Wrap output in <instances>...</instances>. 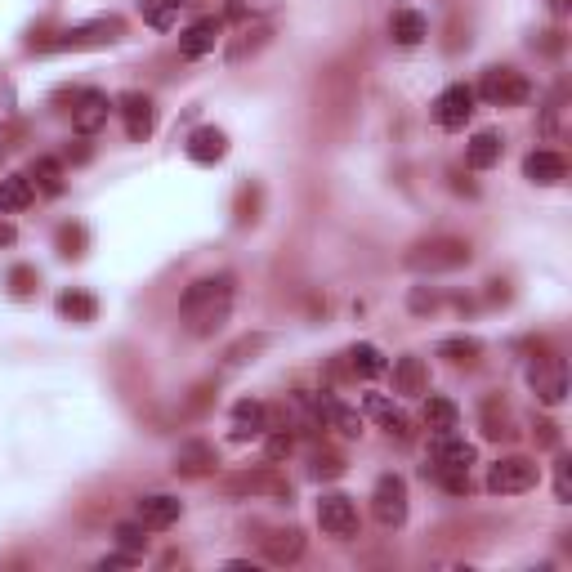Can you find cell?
Here are the masks:
<instances>
[{
	"mask_svg": "<svg viewBox=\"0 0 572 572\" xmlns=\"http://www.w3.org/2000/svg\"><path fill=\"white\" fill-rule=\"evenodd\" d=\"M340 470H345V465H340V456H318V461H313V474H318V479H336Z\"/></svg>",
	"mask_w": 572,
	"mask_h": 572,
	"instance_id": "cell-32",
	"label": "cell"
},
{
	"mask_svg": "<svg viewBox=\"0 0 572 572\" xmlns=\"http://www.w3.org/2000/svg\"><path fill=\"white\" fill-rule=\"evenodd\" d=\"M537 479H541L537 461H528V456H501L488 470V492H497V497H519V492L537 488Z\"/></svg>",
	"mask_w": 572,
	"mask_h": 572,
	"instance_id": "cell-2",
	"label": "cell"
},
{
	"mask_svg": "<svg viewBox=\"0 0 572 572\" xmlns=\"http://www.w3.org/2000/svg\"><path fill=\"white\" fill-rule=\"evenodd\" d=\"M179 514H184V501L166 497V492L139 501V523H143V528H157L161 532V528H170V523H179Z\"/></svg>",
	"mask_w": 572,
	"mask_h": 572,
	"instance_id": "cell-11",
	"label": "cell"
},
{
	"mask_svg": "<svg viewBox=\"0 0 572 572\" xmlns=\"http://www.w3.org/2000/svg\"><path fill=\"white\" fill-rule=\"evenodd\" d=\"M371 514L385 528H403L407 523V483L398 474H380L376 492H371Z\"/></svg>",
	"mask_w": 572,
	"mask_h": 572,
	"instance_id": "cell-6",
	"label": "cell"
},
{
	"mask_svg": "<svg viewBox=\"0 0 572 572\" xmlns=\"http://www.w3.org/2000/svg\"><path fill=\"white\" fill-rule=\"evenodd\" d=\"M389 36H394L398 45H421L429 36V23L421 9H398L394 18H389Z\"/></svg>",
	"mask_w": 572,
	"mask_h": 572,
	"instance_id": "cell-20",
	"label": "cell"
},
{
	"mask_svg": "<svg viewBox=\"0 0 572 572\" xmlns=\"http://www.w3.org/2000/svg\"><path fill=\"white\" fill-rule=\"evenodd\" d=\"M117 112H121V121H126V135L135 143H143L152 135V126H157V108H152V99H148V94H139V90L121 94Z\"/></svg>",
	"mask_w": 572,
	"mask_h": 572,
	"instance_id": "cell-9",
	"label": "cell"
},
{
	"mask_svg": "<svg viewBox=\"0 0 572 572\" xmlns=\"http://www.w3.org/2000/svg\"><path fill=\"white\" fill-rule=\"evenodd\" d=\"M14 117V90H9V81H0V126Z\"/></svg>",
	"mask_w": 572,
	"mask_h": 572,
	"instance_id": "cell-34",
	"label": "cell"
},
{
	"mask_svg": "<svg viewBox=\"0 0 572 572\" xmlns=\"http://www.w3.org/2000/svg\"><path fill=\"white\" fill-rule=\"evenodd\" d=\"M523 175L532 179V184H564V175H568V161L559 157V152H532L528 161H523Z\"/></svg>",
	"mask_w": 572,
	"mask_h": 572,
	"instance_id": "cell-18",
	"label": "cell"
},
{
	"mask_svg": "<svg viewBox=\"0 0 572 572\" xmlns=\"http://www.w3.org/2000/svg\"><path fill=\"white\" fill-rule=\"evenodd\" d=\"M474 461H479L474 443H465V438H456V434L434 438V465H443V470H470Z\"/></svg>",
	"mask_w": 572,
	"mask_h": 572,
	"instance_id": "cell-15",
	"label": "cell"
},
{
	"mask_svg": "<svg viewBox=\"0 0 572 572\" xmlns=\"http://www.w3.org/2000/svg\"><path fill=\"white\" fill-rule=\"evenodd\" d=\"M349 367H354L358 376H385L389 362H385V354H380L376 345H354V349H349Z\"/></svg>",
	"mask_w": 572,
	"mask_h": 572,
	"instance_id": "cell-25",
	"label": "cell"
},
{
	"mask_svg": "<svg viewBox=\"0 0 572 572\" xmlns=\"http://www.w3.org/2000/svg\"><path fill=\"white\" fill-rule=\"evenodd\" d=\"M456 425H461V407H456L452 398L429 394L425 398V429H429V434H434V438L456 434Z\"/></svg>",
	"mask_w": 572,
	"mask_h": 572,
	"instance_id": "cell-17",
	"label": "cell"
},
{
	"mask_svg": "<svg viewBox=\"0 0 572 572\" xmlns=\"http://www.w3.org/2000/svg\"><path fill=\"white\" fill-rule=\"evenodd\" d=\"M394 394L403 398H416V394H429V371H425V358L407 354L394 362Z\"/></svg>",
	"mask_w": 572,
	"mask_h": 572,
	"instance_id": "cell-12",
	"label": "cell"
},
{
	"mask_svg": "<svg viewBox=\"0 0 572 572\" xmlns=\"http://www.w3.org/2000/svg\"><path fill=\"white\" fill-rule=\"evenodd\" d=\"M550 5H555V9H564V5H568V0H550Z\"/></svg>",
	"mask_w": 572,
	"mask_h": 572,
	"instance_id": "cell-38",
	"label": "cell"
},
{
	"mask_svg": "<svg viewBox=\"0 0 572 572\" xmlns=\"http://www.w3.org/2000/svg\"><path fill=\"white\" fill-rule=\"evenodd\" d=\"M555 492H559V501H572V474H568V461H559V470H555Z\"/></svg>",
	"mask_w": 572,
	"mask_h": 572,
	"instance_id": "cell-33",
	"label": "cell"
},
{
	"mask_svg": "<svg viewBox=\"0 0 572 572\" xmlns=\"http://www.w3.org/2000/svg\"><path fill=\"white\" fill-rule=\"evenodd\" d=\"M143 532H148V528H143V523H121V528H117L121 550H135V555H139V550L148 546V537H143Z\"/></svg>",
	"mask_w": 572,
	"mask_h": 572,
	"instance_id": "cell-31",
	"label": "cell"
},
{
	"mask_svg": "<svg viewBox=\"0 0 572 572\" xmlns=\"http://www.w3.org/2000/svg\"><path fill=\"white\" fill-rule=\"evenodd\" d=\"M474 99H479V94H474L470 85H447L434 103V121L443 130H465L474 117Z\"/></svg>",
	"mask_w": 572,
	"mask_h": 572,
	"instance_id": "cell-7",
	"label": "cell"
},
{
	"mask_svg": "<svg viewBox=\"0 0 572 572\" xmlns=\"http://www.w3.org/2000/svg\"><path fill=\"white\" fill-rule=\"evenodd\" d=\"M108 112H112V99L103 90H76L72 94V126L81 135H99L108 126Z\"/></svg>",
	"mask_w": 572,
	"mask_h": 572,
	"instance_id": "cell-8",
	"label": "cell"
},
{
	"mask_svg": "<svg viewBox=\"0 0 572 572\" xmlns=\"http://www.w3.org/2000/svg\"><path fill=\"white\" fill-rule=\"evenodd\" d=\"M179 313H184V327L193 336H215L219 327L233 313V278L228 273H215V278H197L179 300Z\"/></svg>",
	"mask_w": 572,
	"mask_h": 572,
	"instance_id": "cell-1",
	"label": "cell"
},
{
	"mask_svg": "<svg viewBox=\"0 0 572 572\" xmlns=\"http://www.w3.org/2000/svg\"><path fill=\"white\" fill-rule=\"evenodd\" d=\"M14 224H5V219H0V246H14Z\"/></svg>",
	"mask_w": 572,
	"mask_h": 572,
	"instance_id": "cell-37",
	"label": "cell"
},
{
	"mask_svg": "<svg viewBox=\"0 0 572 572\" xmlns=\"http://www.w3.org/2000/svg\"><path fill=\"white\" fill-rule=\"evenodd\" d=\"M318 528L327 532V537H336V541L358 537V505H354V497H345V492H322Z\"/></svg>",
	"mask_w": 572,
	"mask_h": 572,
	"instance_id": "cell-5",
	"label": "cell"
},
{
	"mask_svg": "<svg viewBox=\"0 0 572 572\" xmlns=\"http://www.w3.org/2000/svg\"><path fill=\"white\" fill-rule=\"evenodd\" d=\"M407 264H412L416 273H447V269H461V264H470V246L452 242V237H438V242L416 246V251L407 255Z\"/></svg>",
	"mask_w": 572,
	"mask_h": 572,
	"instance_id": "cell-4",
	"label": "cell"
},
{
	"mask_svg": "<svg viewBox=\"0 0 572 572\" xmlns=\"http://www.w3.org/2000/svg\"><path fill=\"white\" fill-rule=\"evenodd\" d=\"M286 452H291V434H273L269 438V461H282Z\"/></svg>",
	"mask_w": 572,
	"mask_h": 572,
	"instance_id": "cell-35",
	"label": "cell"
},
{
	"mask_svg": "<svg viewBox=\"0 0 572 572\" xmlns=\"http://www.w3.org/2000/svg\"><path fill=\"white\" fill-rule=\"evenodd\" d=\"M269 45V27L264 23H255V27H246L242 36H237L233 45H228V63H242L246 54H255V50H264Z\"/></svg>",
	"mask_w": 572,
	"mask_h": 572,
	"instance_id": "cell-26",
	"label": "cell"
},
{
	"mask_svg": "<svg viewBox=\"0 0 572 572\" xmlns=\"http://www.w3.org/2000/svg\"><path fill=\"white\" fill-rule=\"evenodd\" d=\"M474 94H483L492 108H519V103L532 99V85H528V76L514 68H488Z\"/></svg>",
	"mask_w": 572,
	"mask_h": 572,
	"instance_id": "cell-3",
	"label": "cell"
},
{
	"mask_svg": "<svg viewBox=\"0 0 572 572\" xmlns=\"http://www.w3.org/2000/svg\"><path fill=\"white\" fill-rule=\"evenodd\" d=\"M438 358L456 362V367H470V362L479 358V340H470V336H452V340H443V345H438Z\"/></svg>",
	"mask_w": 572,
	"mask_h": 572,
	"instance_id": "cell-28",
	"label": "cell"
},
{
	"mask_svg": "<svg viewBox=\"0 0 572 572\" xmlns=\"http://www.w3.org/2000/svg\"><path fill=\"white\" fill-rule=\"evenodd\" d=\"M9 282H14L18 295H27V291H32V282H36V273L32 269H14V278H9Z\"/></svg>",
	"mask_w": 572,
	"mask_h": 572,
	"instance_id": "cell-36",
	"label": "cell"
},
{
	"mask_svg": "<svg viewBox=\"0 0 572 572\" xmlns=\"http://www.w3.org/2000/svg\"><path fill=\"white\" fill-rule=\"evenodd\" d=\"M184 5H188V0H143V18H148L152 27H161V32H166Z\"/></svg>",
	"mask_w": 572,
	"mask_h": 572,
	"instance_id": "cell-29",
	"label": "cell"
},
{
	"mask_svg": "<svg viewBox=\"0 0 572 572\" xmlns=\"http://www.w3.org/2000/svg\"><path fill=\"white\" fill-rule=\"evenodd\" d=\"M501 148L505 143H501L497 130H479V135L470 139V148H465V161H470L474 170H492L501 161Z\"/></svg>",
	"mask_w": 572,
	"mask_h": 572,
	"instance_id": "cell-21",
	"label": "cell"
},
{
	"mask_svg": "<svg viewBox=\"0 0 572 572\" xmlns=\"http://www.w3.org/2000/svg\"><path fill=\"white\" fill-rule=\"evenodd\" d=\"M532 385H537V394L546 398L550 407L555 403H564V394H568V380H564V367H555L550 371V376H537V371H532Z\"/></svg>",
	"mask_w": 572,
	"mask_h": 572,
	"instance_id": "cell-30",
	"label": "cell"
},
{
	"mask_svg": "<svg viewBox=\"0 0 572 572\" xmlns=\"http://www.w3.org/2000/svg\"><path fill=\"white\" fill-rule=\"evenodd\" d=\"M264 429H269V407L255 403V398H242V403L233 407V438L246 443V438H260Z\"/></svg>",
	"mask_w": 572,
	"mask_h": 572,
	"instance_id": "cell-13",
	"label": "cell"
},
{
	"mask_svg": "<svg viewBox=\"0 0 572 572\" xmlns=\"http://www.w3.org/2000/svg\"><path fill=\"white\" fill-rule=\"evenodd\" d=\"M362 407H367V412L376 416V421L385 425V429H389V434H394V438H403V443H407V438H412V425H407V416L398 412V407L389 403L385 394H367V403H362Z\"/></svg>",
	"mask_w": 572,
	"mask_h": 572,
	"instance_id": "cell-22",
	"label": "cell"
},
{
	"mask_svg": "<svg viewBox=\"0 0 572 572\" xmlns=\"http://www.w3.org/2000/svg\"><path fill=\"white\" fill-rule=\"evenodd\" d=\"M224 152H228L224 130L202 126V130H193V135H188V157H193L197 166H215V161H224Z\"/></svg>",
	"mask_w": 572,
	"mask_h": 572,
	"instance_id": "cell-16",
	"label": "cell"
},
{
	"mask_svg": "<svg viewBox=\"0 0 572 572\" xmlns=\"http://www.w3.org/2000/svg\"><path fill=\"white\" fill-rule=\"evenodd\" d=\"M36 202V184L27 175H5L0 179V215H14Z\"/></svg>",
	"mask_w": 572,
	"mask_h": 572,
	"instance_id": "cell-19",
	"label": "cell"
},
{
	"mask_svg": "<svg viewBox=\"0 0 572 572\" xmlns=\"http://www.w3.org/2000/svg\"><path fill=\"white\" fill-rule=\"evenodd\" d=\"M94 295H85V291H63L59 295V313L63 318H72V322H94Z\"/></svg>",
	"mask_w": 572,
	"mask_h": 572,
	"instance_id": "cell-27",
	"label": "cell"
},
{
	"mask_svg": "<svg viewBox=\"0 0 572 572\" xmlns=\"http://www.w3.org/2000/svg\"><path fill=\"white\" fill-rule=\"evenodd\" d=\"M36 184V193H50V197H59L63 193V166L54 157H36L32 161V175H27Z\"/></svg>",
	"mask_w": 572,
	"mask_h": 572,
	"instance_id": "cell-24",
	"label": "cell"
},
{
	"mask_svg": "<svg viewBox=\"0 0 572 572\" xmlns=\"http://www.w3.org/2000/svg\"><path fill=\"white\" fill-rule=\"evenodd\" d=\"M215 465H219V452H215L211 443H197V438H193V443H184V447L175 452V474H184V479L211 474Z\"/></svg>",
	"mask_w": 572,
	"mask_h": 572,
	"instance_id": "cell-10",
	"label": "cell"
},
{
	"mask_svg": "<svg viewBox=\"0 0 572 572\" xmlns=\"http://www.w3.org/2000/svg\"><path fill=\"white\" fill-rule=\"evenodd\" d=\"M264 555H269L273 564H295V559L304 555V532L300 528H286V532L264 537Z\"/></svg>",
	"mask_w": 572,
	"mask_h": 572,
	"instance_id": "cell-23",
	"label": "cell"
},
{
	"mask_svg": "<svg viewBox=\"0 0 572 572\" xmlns=\"http://www.w3.org/2000/svg\"><path fill=\"white\" fill-rule=\"evenodd\" d=\"M219 32H224L219 18H202V23H193L188 32H179V54H184V59H202V54L215 50Z\"/></svg>",
	"mask_w": 572,
	"mask_h": 572,
	"instance_id": "cell-14",
	"label": "cell"
}]
</instances>
